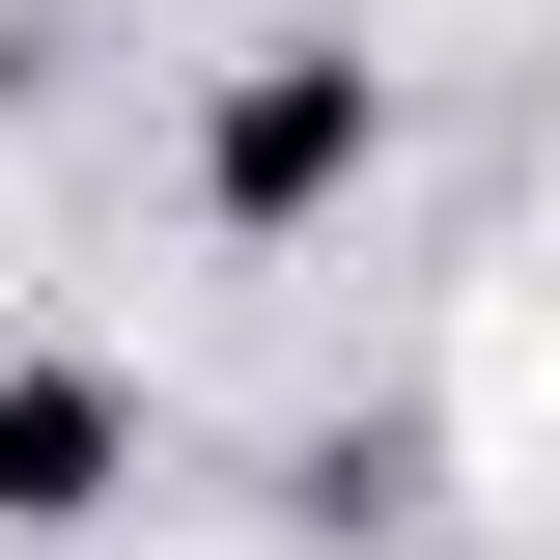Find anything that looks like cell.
Wrapping results in <instances>:
<instances>
[{"label":"cell","mask_w":560,"mask_h":560,"mask_svg":"<svg viewBox=\"0 0 560 560\" xmlns=\"http://www.w3.org/2000/svg\"><path fill=\"white\" fill-rule=\"evenodd\" d=\"M364 168H393V57L364 28H253L197 84V224H337Z\"/></svg>","instance_id":"6da1fadb"},{"label":"cell","mask_w":560,"mask_h":560,"mask_svg":"<svg viewBox=\"0 0 560 560\" xmlns=\"http://www.w3.org/2000/svg\"><path fill=\"white\" fill-rule=\"evenodd\" d=\"M140 504V393L113 364H0V533H113Z\"/></svg>","instance_id":"7a4b0ae2"}]
</instances>
